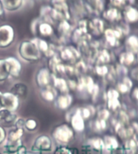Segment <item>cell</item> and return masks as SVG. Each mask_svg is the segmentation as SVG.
I'll use <instances>...</instances> for the list:
<instances>
[{"label":"cell","mask_w":138,"mask_h":154,"mask_svg":"<svg viewBox=\"0 0 138 154\" xmlns=\"http://www.w3.org/2000/svg\"><path fill=\"white\" fill-rule=\"evenodd\" d=\"M22 65L15 57L0 58V82L12 78L18 79L22 72Z\"/></svg>","instance_id":"obj_1"},{"label":"cell","mask_w":138,"mask_h":154,"mask_svg":"<svg viewBox=\"0 0 138 154\" xmlns=\"http://www.w3.org/2000/svg\"><path fill=\"white\" fill-rule=\"evenodd\" d=\"M18 53L24 61L28 62L40 61L43 56L34 39L23 41L18 47Z\"/></svg>","instance_id":"obj_2"},{"label":"cell","mask_w":138,"mask_h":154,"mask_svg":"<svg viewBox=\"0 0 138 154\" xmlns=\"http://www.w3.org/2000/svg\"><path fill=\"white\" fill-rule=\"evenodd\" d=\"M52 137L58 144H67L74 139V131L71 125L67 124H61L53 128Z\"/></svg>","instance_id":"obj_3"},{"label":"cell","mask_w":138,"mask_h":154,"mask_svg":"<svg viewBox=\"0 0 138 154\" xmlns=\"http://www.w3.org/2000/svg\"><path fill=\"white\" fill-rule=\"evenodd\" d=\"M32 32L36 35V37H40L45 39V38H51L55 33V29L53 24L45 22L37 18L32 22L31 25Z\"/></svg>","instance_id":"obj_4"},{"label":"cell","mask_w":138,"mask_h":154,"mask_svg":"<svg viewBox=\"0 0 138 154\" xmlns=\"http://www.w3.org/2000/svg\"><path fill=\"white\" fill-rule=\"evenodd\" d=\"M15 32L10 24L0 25V48H8L14 43Z\"/></svg>","instance_id":"obj_5"},{"label":"cell","mask_w":138,"mask_h":154,"mask_svg":"<svg viewBox=\"0 0 138 154\" xmlns=\"http://www.w3.org/2000/svg\"><path fill=\"white\" fill-rule=\"evenodd\" d=\"M36 83L40 89L45 88L52 86L53 82V73H51L48 67H42L38 69L36 74Z\"/></svg>","instance_id":"obj_6"},{"label":"cell","mask_w":138,"mask_h":154,"mask_svg":"<svg viewBox=\"0 0 138 154\" xmlns=\"http://www.w3.org/2000/svg\"><path fill=\"white\" fill-rule=\"evenodd\" d=\"M53 148L52 140L47 135H40L36 138L35 141L32 146V151L42 152H50Z\"/></svg>","instance_id":"obj_7"},{"label":"cell","mask_w":138,"mask_h":154,"mask_svg":"<svg viewBox=\"0 0 138 154\" xmlns=\"http://www.w3.org/2000/svg\"><path fill=\"white\" fill-rule=\"evenodd\" d=\"M2 106L3 108L15 112L20 106V98L10 91L3 92L2 96Z\"/></svg>","instance_id":"obj_8"},{"label":"cell","mask_w":138,"mask_h":154,"mask_svg":"<svg viewBox=\"0 0 138 154\" xmlns=\"http://www.w3.org/2000/svg\"><path fill=\"white\" fill-rule=\"evenodd\" d=\"M122 16L128 24H134L138 22V7L130 4L124 8Z\"/></svg>","instance_id":"obj_9"},{"label":"cell","mask_w":138,"mask_h":154,"mask_svg":"<svg viewBox=\"0 0 138 154\" xmlns=\"http://www.w3.org/2000/svg\"><path fill=\"white\" fill-rule=\"evenodd\" d=\"M70 122L71 128L74 131L82 132L85 130V119L82 116L79 108L76 109L75 111L72 114V116H71Z\"/></svg>","instance_id":"obj_10"},{"label":"cell","mask_w":138,"mask_h":154,"mask_svg":"<svg viewBox=\"0 0 138 154\" xmlns=\"http://www.w3.org/2000/svg\"><path fill=\"white\" fill-rule=\"evenodd\" d=\"M73 103V96L69 93L60 94L55 100L56 106L58 109L65 111L70 108Z\"/></svg>","instance_id":"obj_11"},{"label":"cell","mask_w":138,"mask_h":154,"mask_svg":"<svg viewBox=\"0 0 138 154\" xmlns=\"http://www.w3.org/2000/svg\"><path fill=\"white\" fill-rule=\"evenodd\" d=\"M58 55L61 61H71L75 60L79 55V53L72 47H64L61 49Z\"/></svg>","instance_id":"obj_12"},{"label":"cell","mask_w":138,"mask_h":154,"mask_svg":"<svg viewBox=\"0 0 138 154\" xmlns=\"http://www.w3.org/2000/svg\"><path fill=\"white\" fill-rule=\"evenodd\" d=\"M40 94L41 99L45 102L52 103L54 102L58 97V91L53 86H49L45 88L40 89Z\"/></svg>","instance_id":"obj_13"},{"label":"cell","mask_w":138,"mask_h":154,"mask_svg":"<svg viewBox=\"0 0 138 154\" xmlns=\"http://www.w3.org/2000/svg\"><path fill=\"white\" fill-rule=\"evenodd\" d=\"M103 17L108 22L114 23V22H118L121 20V18L123 16H122V13L121 12L120 9L111 7V8H108L103 13Z\"/></svg>","instance_id":"obj_14"},{"label":"cell","mask_w":138,"mask_h":154,"mask_svg":"<svg viewBox=\"0 0 138 154\" xmlns=\"http://www.w3.org/2000/svg\"><path fill=\"white\" fill-rule=\"evenodd\" d=\"M52 86L59 91L61 94L64 93H69V85H68V82L65 79H63L61 77H58L54 74H53V82H52Z\"/></svg>","instance_id":"obj_15"},{"label":"cell","mask_w":138,"mask_h":154,"mask_svg":"<svg viewBox=\"0 0 138 154\" xmlns=\"http://www.w3.org/2000/svg\"><path fill=\"white\" fill-rule=\"evenodd\" d=\"M6 11L15 12L24 7V0H0Z\"/></svg>","instance_id":"obj_16"},{"label":"cell","mask_w":138,"mask_h":154,"mask_svg":"<svg viewBox=\"0 0 138 154\" xmlns=\"http://www.w3.org/2000/svg\"><path fill=\"white\" fill-rule=\"evenodd\" d=\"M121 30H116L113 28H108L104 31L106 41L110 45L115 46L118 44V40L121 37Z\"/></svg>","instance_id":"obj_17"},{"label":"cell","mask_w":138,"mask_h":154,"mask_svg":"<svg viewBox=\"0 0 138 154\" xmlns=\"http://www.w3.org/2000/svg\"><path fill=\"white\" fill-rule=\"evenodd\" d=\"M18 117L15 112L7 109H0V124H9L15 123Z\"/></svg>","instance_id":"obj_18"},{"label":"cell","mask_w":138,"mask_h":154,"mask_svg":"<svg viewBox=\"0 0 138 154\" xmlns=\"http://www.w3.org/2000/svg\"><path fill=\"white\" fill-rule=\"evenodd\" d=\"M120 92L114 89H111L108 91V106L111 110H116L120 106Z\"/></svg>","instance_id":"obj_19"},{"label":"cell","mask_w":138,"mask_h":154,"mask_svg":"<svg viewBox=\"0 0 138 154\" xmlns=\"http://www.w3.org/2000/svg\"><path fill=\"white\" fill-rule=\"evenodd\" d=\"M10 92L14 94L18 98H25L28 95V87L24 82H17L11 87Z\"/></svg>","instance_id":"obj_20"},{"label":"cell","mask_w":138,"mask_h":154,"mask_svg":"<svg viewBox=\"0 0 138 154\" xmlns=\"http://www.w3.org/2000/svg\"><path fill=\"white\" fill-rule=\"evenodd\" d=\"M103 20L98 18L87 21V32H90L94 34L103 32Z\"/></svg>","instance_id":"obj_21"},{"label":"cell","mask_w":138,"mask_h":154,"mask_svg":"<svg viewBox=\"0 0 138 154\" xmlns=\"http://www.w3.org/2000/svg\"><path fill=\"white\" fill-rule=\"evenodd\" d=\"M57 25V31L61 38H65V36L72 33V27L70 21L61 20Z\"/></svg>","instance_id":"obj_22"},{"label":"cell","mask_w":138,"mask_h":154,"mask_svg":"<svg viewBox=\"0 0 138 154\" xmlns=\"http://www.w3.org/2000/svg\"><path fill=\"white\" fill-rule=\"evenodd\" d=\"M103 143H104V149L108 152L116 151L119 149L118 140L113 136H105L103 137Z\"/></svg>","instance_id":"obj_23"},{"label":"cell","mask_w":138,"mask_h":154,"mask_svg":"<svg viewBox=\"0 0 138 154\" xmlns=\"http://www.w3.org/2000/svg\"><path fill=\"white\" fill-rule=\"evenodd\" d=\"M127 51L133 53V54L138 53V36L136 35H129L125 41Z\"/></svg>","instance_id":"obj_24"},{"label":"cell","mask_w":138,"mask_h":154,"mask_svg":"<svg viewBox=\"0 0 138 154\" xmlns=\"http://www.w3.org/2000/svg\"><path fill=\"white\" fill-rule=\"evenodd\" d=\"M24 134V128H15L14 129H11L7 135V141L17 142L22 140Z\"/></svg>","instance_id":"obj_25"},{"label":"cell","mask_w":138,"mask_h":154,"mask_svg":"<svg viewBox=\"0 0 138 154\" xmlns=\"http://www.w3.org/2000/svg\"><path fill=\"white\" fill-rule=\"evenodd\" d=\"M88 144L95 151L102 152L103 149H104L103 140L102 138H99V137H95V138L90 139L88 140Z\"/></svg>","instance_id":"obj_26"},{"label":"cell","mask_w":138,"mask_h":154,"mask_svg":"<svg viewBox=\"0 0 138 154\" xmlns=\"http://www.w3.org/2000/svg\"><path fill=\"white\" fill-rule=\"evenodd\" d=\"M23 145L22 140L17 142L6 141V144L4 145V150L7 153L14 154L16 153L20 147Z\"/></svg>","instance_id":"obj_27"},{"label":"cell","mask_w":138,"mask_h":154,"mask_svg":"<svg viewBox=\"0 0 138 154\" xmlns=\"http://www.w3.org/2000/svg\"><path fill=\"white\" fill-rule=\"evenodd\" d=\"M120 62L122 65L124 66H130L135 61V56L133 53L130 52H124V53H121L120 56Z\"/></svg>","instance_id":"obj_28"},{"label":"cell","mask_w":138,"mask_h":154,"mask_svg":"<svg viewBox=\"0 0 138 154\" xmlns=\"http://www.w3.org/2000/svg\"><path fill=\"white\" fill-rule=\"evenodd\" d=\"M37 121H36V119H32V118L26 119L25 124H24V128H25L26 130H28V131H35L36 129L37 128Z\"/></svg>","instance_id":"obj_29"},{"label":"cell","mask_w":138,"mask_h":154,"mask_svg":"<svg viewBox=\"0 0 138 154\" xmlns=\"http://www.w3.org/2000/svg\"><path fill=\"white\" fill-rule=\"evenodd\" d=\"M53 154H73V152L68 147L61 146L55 149Z\"/></svg>","instance_id":"obj_30"},{"label":"cell","mask_w":138,"mask_h":154,"mask_svg":"<svg viewBox=\"0 0 138 154\" xmlns=\"http://www.w3.org/2000/svg\"><path fill=\"white\" fill-rule=\"evenodd\" d=\"M79 110H80L81 115L84 119H89L91 116V111L89 107H83V108H79Z\"/></svg>","instance_id":"obj_31"},{"label":"cell","mask_w":138,"mask_h":154,"mask_svg":"<svg viewBox=\"0 0 138 154\" xmlns=\"http://www.w3.org/2000/svg\"><path fill=\"white\" fill-rule=\"evenodd\" d=\"M26 119L23 118H17L15 122V128H24V124H25Z\"/></svg>","instance_id":"obj_32"},{"label":"cell","mask_w":138,"mask_h":154,"mask_svg":"<svg viewBox=\"0 0 138 154\" xmlns=\"http://www.w3.org/2000/svg\"><path fill=\"white\" fill-rule=\"evenodd\" d=\"M7 139V132L3 127L1 126L0 124V144H3Z\"/></svg>","instance_id":"obj_33"},{"label":"cell","mask_w":138,"mask_h":154,"mask_svg":"<svg viewBox=\"0 0 138 154\" xmlns=\"http://www.w3.org/2000/svg\"><path fill=\"white\" fill-rule=\"evenodd\" d=\"M70 0H50L51 6L59 5V4H63V3H69Z\"/></svg>","instance_id":"obj_34"},{"label":"cell","mask_w":138,"mask_h":154,"mask_svg":"<svg viewBox=\"0 0 138 154\" xmlns=\"http://www.w3.org/2000/svg\"><path fill=\"white\" fill-rule=\"evenodd\" d=\"M103 70H108V69L104 67V66H98V67H96V72L98 73L99 75H104L105 73H103Z\"/></svg>","instance_id":"obj_35"},{"label":"cell","mask_w":138,"mask_h":154,"mask_svg":"<svg viewBox=\"0 0 138 154\" xmlns=\"http://www.w3.org/2000/svg\"><path fill=\"white\" fill-rule=\"evenodd\" d=\"M16 154H28V150H27V148H26L24 144L22 146L20 147L19 150L17 151Z\"/></svg>","instance_id":"obj_36"},{"label":"cell","mask_w":138,"mask_h":154,"mask_svg":"<svg viewBox=\"0 0 138 154\" xmlns=\"http://www.w3.org/2000/svg\"><path fill=\"white\" fill-rule=\"evenodd\" d=\"M5 14H6V11L3 8V4L1 3V1H0V18H3L5 16Z\"/></svg>","instance_id":"obj_37"},{"label":"cell","mask_w":138,"mask_h":154,"mask_svg":"<svg viewBox=\"0 0 138 154\" xmlns=\"http://www.w3.org/2000/svg\"><path fill=\"white\" fill-rule=\"evenodd\" d=\"M3 92L0 91V109L3 108V106H2V96H3Z\"/></svg>","instance_id":"obj_38"},{"label":"cell","mask_w":138,"mask_h":154,"mask_svg":"<svg viewBox=\"0 0 138 154\" xmlns=\"http://www.w3.org/2000/svg\"><path fill=\"white\" fill-rule=\"evenodd\" d=\"M28 154H40V152H34V151H30V152H28Z\"/></svg>","instance_id":"obj_39"},{"label":"cell","mask_w":138,"mask_h":154,"mask_svg":"<svg viewBox=\"0 0 138 154\" xmlns=\"http://www.w3.org/2000/svg\"><path fill=\"white\" fill-rule=\"evenodd\" d=\"M137 61H138V53H137Z\"/></svg>","instance_id":"obj_40"},{"label":"cell","mask_w":138,"mask_h":154,"mask_svg":"<svg viewBox=\"0 0 138 154\" xmlns=\"http://www.w3.org/2000/svg\"><path fill=\"white\" fill-rule=\"evenodd\" d=\"M41 1H42V0H41Z\"/></svg>","instance_id":"obj_41"},{"label":"cell","mask_w":138,"mask_h":154,"mask_svg":"<svg viewBox=\"0 0 138 154\" xmlns=\"http://www.w3.org/2000/svg\"><path fill=\"white\" fill-rule=\"evenodd\" d=\"M0 154H1V153H0Z\"/></svg>","instance_id":"obj_42"}]
</instances>
